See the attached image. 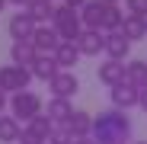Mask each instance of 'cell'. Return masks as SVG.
<instances>
[{
    "label": "cell",
    "instance_id": "5b68a950",
    "mask_svg": "<svg viewBox=\"0 0 147 144\" xmlns=\"http://www.w3.org/2000/svg\"><path fill=\"white\" fill-rule=\"evenodd\" d=\"M48 90H51L55 99H70L74 93H80V80L74 70H58V74L48 80Z\"/></svg>",
    "mask_w": 147,
    "mask_h": 144
},
{
    "label": "cell",
    "instance_id": "3957f363",
    "mask_svg": "<svg viewBox=\"0 0 147 144\" xmlns=\"http://www.w3.org/2000/svg\"><path fill=\"white\" fill-rule=\"evenodd\" d=\"M45 112V103L35 90H22V93H13L10 96V115L16 122H32L35 115Z\"/></svg>",
    "mask_w": 147,
    "mask_h": 144
},
{
    "label": "cell",
    "instance_id": "2e32d148",
    "mask_svg": "<svg viewBox=\"0 0 147 144\" xmlns=\"http://www.w3.org/2000/svg\"><path fill=\"white\" fill-rule=\"evenodd\" d=\"M121 35H125L128 42H138V39H147V19L144 16H131L125 13V22H121Z\"/></svg>",
    "mask_w": 147,
    "mask_h": 144
},
{
    "label": "cell",
    "instance_id": "e0dca14e",
    "mask_svg": "<svg viewBox=\"0 0 147 144\" xmlns=\"http://www.w3.org/2000/svg\"><path fill=\"white\" fill-rule=\"evenodd\" d=\"M45 115L51 118V125H67V118L74 115V106H70V99H55V96H51Z\"/></svg>",
    "mask_w": 147,
    "mask_h": 144
},
{
    "label": "cell",
    "instance_id": "9c48e42d",
    "mask_svg": "<svg viewBox=\"0 0 147 144\" xmlns=\"http://www.w3.org/2000/svg\"><path fill=\"white\" fill-rule=\"evenodd\" d=\"M109 99H112V109L128 112L131 106H138V87H131V83L125 80V83H118V87L109 90Z\"/></svg>",
    "mask_w": 147,
    "mask_h": 144
},
{
    "label": "cell",
    "instance_id": "8fae6325",
    "mask_svg": "<svg viewBox=\"0 0 147 144\" xmlns=\"http://www.w3.org/2000/svg\"><path fill=\"white\" fill-rule=\"evenodd\" d=\"M102 16H106V3H102V0H86L83 10H80V22H83V29H96V32H102Z\"/></svg>",
    "mask_w": 147,
    "mask_h": 144
},
{
    "label": "cell",
    "instance_id": "d6a6232c",
    "mask_svg": "<svg viewBox=\"0 0 147 144\" xmlns=\"http://www.w3.org/2000/svg\"><path fill=\"white\" fill-rule=\"evenodd\" d=\"M3 7H7V0H0V13H3Z\"/></svg>",
    "mask_w": 147,
    "mask_h": 144
},
{
    "label": "cell",
    "instance_id": "4fadbf2b",
    "mask_svg": "<svg viewBox=\"0 0 147 144\" xmlns=\"http://www.w3.org/2000/svg\"><path fill=\"white\" fill-rule=\"evenodd\" d=\"M51 58H55V64H58L61 70H74V64H77L83 55H80L77 42H61V45H58V51H55Z\"/></svg>",
    "mask_w": 147,
    "mask_h": 144
},
{
    "label": "cell",
    "instance_id": "f1b7e54d",
    "mask_svg": "<svg viewBox=\"0 0 147 144\" xmlns=\"http://www.w3.org/2000/svg\"><path fill=\"white\" fill-rule=\"evenodd\" d=\"M7 3H13V7H19V10H26V7L32 3V0H7Z\"/></svg>",
    "mask_w": 147,
    "mask_h": 144
},
{
    "label": "cell",
    "instance_id": "7c38bea8",
    "mask_svg": "<svg viewBox=\"0 0 147 144\" xmlns=\"http://www.w3.org/2000/svg\"><path fill=\"white\" fill-rule=\"evenodd\" d=\"M96 77H99V83H106V87L112 90V87H118V83H125V64L106 58L99 67H96Z\"/></svg>",
    "mask_w": 147,
    "mask_h": 144
},
{
    "label": "cell",
    "instance_id": "cb8c5ba5",
    "mask_svg": "<svg viewBox=\"0 0 147 144\" xmlns=\"http://www.w3.org/2000/svg\"><path fill=\"white\" fill-rule=\"evenodd\" d=\"M48 144H74V135L67 131V125H55L51 138H48Z\"/></svg>",
    "mask_w": 147,
    "mask_h": 144
},
{
    "label": "cell",
    "instance_id": "ac0fdd59",
    "mask_svg": "<svg viewBox=\"0 0 147 144\" xmlns=\"http://www.w3.org/2000/svg\"><path fill=\"white\" fill-rule=\"evenodd\" d=\"M55 7L58 3H51V0H32V3L26 7V13L35 19V26H48L51 16H55Z\"/></svg>",
    "mask_w": 147,
    "mask_h": 144
},
{
    "label": "cell",
    "instance_id": "83f0119b",
    "mask_svg": "<svg viewBox=\"0 0 147 144\" xmlns=\"http://www.w3.org/2000/svg\"><path fill=\"white\" fill-rule=\"evenodd\" d=\"M61 3H64V7H70V10H83L86 0H61Z\"/></svg>",
    "mask_w": 147,
    "mask_h": 144
},
{
    "label": "cell",
    "instance_id": "9a60e30c",
    "mask_svg": "<svg viewBox=\"0 0 147 144\" xmlns=\"http://www.w3.org/2000/svg\"><path fill=\"white\" fill-rule=\"evenodd\" d=\"M35 58H38V51L32 48V42H13V45H10V64H16V67H32Z\"/></svg>",
    "mask_w": 147,
    "mask_h": 144
},
{
    "label": "cell",
    "instance_id": "5bb4252c",
    "mask_svg": "<svg viewBox=\"0 0 147 144\" xmlns=\"http://www.w3.org/2000/svg\"><path fill=\"white\" fill-rule=\"evenodd\" d=\"M67 131L74 135V141H77V138H90V131H93V115L83 112V109H74V115L67 118Z\"/></svg>",
    "mask_w": 147,
    "mask_h": 144
},
{
    "label": "cell",
    "instance_id": "f546056e",
    "mask_svg": "<svg viewBox=\"0 0 147 144\" xmlns=\"http://www.w3.org/2000/svg\"><path fill=\"white\" fill-rule=\"evenodd\" d=\"M10 106V99H7V93H0V115H3V109Z\"/></svg>",
    "mask_w": 147,
    "mask_h": 144
},
{
    "label": "cell",
    "instance_id": "d4e9b609",
    "mask_svg": "<svg viewBox=\"0 0 147 144\" xmlns=\"http://www.w3.org/2000/svg\"><path fill=\"white\" fill-rule=\"evenodd\" d=\"M125 7L131 16H144L147 19V0H125Z\"/></svg>",
    "mask_w": 147,
    "mask_h": 144
},
{
    "label": "cell",
    "instance_id": "44dd1931",
    "mask_svg": "<svg viewBox=\"0 0 147 144\" xmlns=\"http://www.w3.org/2000/svg\"><path fill=\"white\" fill-rule=\"evenodd\" d=\"M125 80L131 83V87H147V61H125Z\"/></svg>",
    "mask_w": 147,
    "mask_h": 144
},
{
    "label": "cell",
    "instance_id": "4dcf8cb0",
    "mask_svg": "<svg viewBox=\"0 0 147 144\" xmlns=\"http://www.w3.org/2000/svg\"><path fill=\"white\" fill-rule=\"evenodd\" d=\"M74 144H96V141H93V138H77Z\"/></svg>",
    "mask_w": 147,
    "mask_h": 144
},
{
    "label": "cell",
    "instance_id": "484cf974",
    "mask_svg": "<svg viewBox=\"0 0 147 144\" xmlns=\"http://www.w3.org/2000/svg\"><path fill=\"white\" fill-rule=\"evenodd\" d=\"M19 144H45L42 138H35V135H29L26 128H22V135H19Z\"/></svg>",
    "mask_w": 147,
    "mask_h": 144
},
{
    "label": "cell",
    "instance_id": "d6986e66",
    "mask_svg": "<svg viewBox=\"0 0 147 144\" xmlns=\"http://www.w3.org/2000/svg\"><path fill=\"white\" fill-rule=\"evenodd\" d=\"M29 70H32V77H35V80H45V83H48V80H51L61 67L55 64V58H51V55H38V58L32 61V67H29Z\"/></svg>",
    "mask_w": 147,
    "mask_h": 144
},
{
    "label": "cell",
    "instance_id": "7a4b0ae2",
    "mask_svg": "<svg viewBox=\"0 0 147 144\" xmlns=\"http://www.w3.org/2000/svg\"><path fill=\"white\" fill-rule=\"evenodd\" d=\"M51 29L58 32L61 42H77L80 32H83V22H80V10H70L64 3L55 7V16H51Z\"/></svg>",
    "mask_w": 147,
    "mask_h": 144
},
{
    "label": "cell",
    "instance_id": "4316f807",
    "mask_svg": "<svg viewBox=\"0 0 147 144\" xmlns=\"http://www.w3.org/2000/svg\"><path fill=\"white\" fill-rule=\"evenodd\" d=\"M138 109H141V112H147V87H141V90H138Z\"/></svg>",
    "mask_w": 147,
    "mask_h": 144
},
{
    "label": "cell",
    "instance_id": "1f68e13d",
    "mask_svg": "<svg viewBox=\"0 0 147 144\" xmlns=\"http://www.w3.org/2000/svg\"><path fill=\"white\" fill-rule=\"evenodd\" d=\"M102 3H106V7H118V0H102Z\"/></svg>",
    "mask_w": 147,
    "mask_h": 144
},
{
    "label": "cell",
    "instance_id": "e575fe53",
    "mask_svg": "<svg viewBox=\"0 0 147 144\" xmlns=\"http://www.w3.org/2000/svg\"><path fill=\"white\" fill-rule=\"evenodd\" d=\"M51 3H55V0H51Z\"/></svg>",
    "mask_w": 147,
    "mask_h": 144
},
{
    "label": "cell",
    "instance_id": "52a82bcc",
    "mask_svg": "<svg viewBox=\"0 0 147 144\" xmlns=\"http://www.w3.org/2000/svg\"><path fill=\"white\" fill-rule=\"evenodd\" d=\"M10 39L13 42H29L32 39V32H35V19L26 13V10H19V13H13L10 16Z\"/></svg>",
    "mask_w": 147,
    "mask_h": 144
},
{
    "label": "cell",
    "instance_id": "8992f818",
    "mask_svg": "<svg viewBox=\"0 0 147 144\" xmlns=\"http://www.w3.org/2000/svg\"><path fill=\"white\" fill-rule=\"evenodd\" d=\"M32 48L38 55H55L58 51V45H61V39H58V32L51 29V22L48 26H35V32H32Z\"/></svg>",
    "mask_w": 147,
    "mask_h": 144
},
{
    "label": "cell",
    "instance_id": "277c9868",
    "mask_svg": "<svg viewBox=\"0 0 147 144\" xmlns=\"http://www.w3.org/2000/svg\"><path fill=\"white\" fill-rule=\"evenodd\" d=\"M32 83V70L29 67H16V64H3L0 67V93H22V90H29Z\"/></svg>",
    "mask_w": 147,
    "mask_h": 144
},
{
    "label": "cell",
    "instance_id": "836d02e7",
    "mask_svg": "<svg viewBox=\"0 0 147 144\" xmlns=\"http://www.w3.org/2000/svg\"><path fill=\"white\" fill-rule=\"evenodd\" d=\"M131 144H147V141H131Z\"/></svg>",
    "mask_w": 147,
    "mask_h": 144
},
{
    "label": "cell",
    "instance_id": "6da1fadb",
    "mask_svg": "<svg viewBox=\"0 0 147 144\" xmlns=\"http://www.w3.org/2000/svg\"><path fill=\"white\" fill-rule=\"evenodd\" d=\"M90 138L96 144H131V115L118 109H102L99 115H93Z\"/></svg>",
    "mask_w": 147,
    "mask_h": 144
},
{
    "label": "cell",
    "instance_id": "603a6c76",
    "mask_svg": "<svg viewBox=\"0 0 147 144\" xmlns=\"http://www.w3.org/2000/svg\"><path fill=\"white\" fill-rule=\"evenodd\" d=\"M121 22H125V13H121L118 7H106V16H102V35H106V32H118Z\"/></svg>",
    "mask_w": 147,
    "mask_h": 144
},
{
    "label": "cell",
    "instance_id": "ffe728a7",
    "mask_svg": "<svg viewBox=\"0 0 147 144\" xmlns=\"http://www.w3.org/2000/svg\"><path fill=\"white\" fill-rule=\"evenodd\" d=\"M22 122H16L13 115H0V144H19Z\"/></svg>",
    "mask_w": 147,
    "mask_h": 144
},
{
    "label": "cell",
    "instance_id": "ba28073f",
    "mask_svg": "<svg viewBox=\"0 0 147 144\" xmlns=\"http://www.w3.org/2000/svg\"><path fill=\"white\" fill-rule=\"evenodd\" d=\"M102 51H106L109 61H121V64H125L128 55H131V42L121 32H106V48H102Z\"/></svg>",
    "mask_w": 147,
    "mask_h": 144
},
{
    "label": "cell",
    "instance_id": "30bf717a",
    "mask_svg": "<svg viewBox=\"0 0 147 144\" xmlns=\"http://www.w3.org/2000/svg\"><path fill=\"white\" fill-rule=\"evenodd\" d=\"M77 48H80L83 58H99V51L106 48V35L96 32V29H83L80 39H77Z\"/></svg>",
    "mask_w": 147,
    "mask_h": 144
},
{
    "label": "cell",
    "instance_id": "7402d4cb",
    "mask_svg": "<svg viewBox=\"0 0 147 144\" xmlns=\"http://www.w3.org/2000/svg\"><path fill=\"white\" fill-rule=\"evenodd\" d=\"M22 128H26L29 135H35V138H42L45 144H48V138H51V131H55V125H51V118H48L45 112H42V115H35L32 122H26Z\"/></svg>",
    "mask_w": 147,
    "mask_h": 144
}]
</instances>
